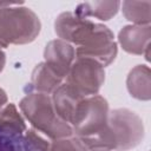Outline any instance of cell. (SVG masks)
Returning a JSON list of instances; mask_svg holds the SVG:
<instances>
[{
	"label": "cell",
	"instance_id": "obj_1",
	"mask_svg": "<svg viewBox=\"0 0 151 151\" xmlns=\"http://www.w3.org/2000/svg\"><path fill=\"white\" fill-rule=\"evenodd\" d=\"M59 39L76 45V57L88 58L109 66L117 57L118 47L112 31L91 19L80 18L74 12L60 13L54 21Z\"/></svg>",
	"mask_w": 151,
	"mask_h": 151
},
{
	"label": "cell",
	"instance_id": "obj_2",
	"mask_svg": "<svg viewBox=\"0 0 151 151\" xmlns=\"http://www.w3.org/2000/svg\"><path fill=\"white\" fill-rule=\"evenodd\" d=\"M142 118L129 109L110 110L105 127L94 137L81 139L88 151H127L144 139Z\"/></svg>",
	"mask_w": 151,
	"mask_h": 151
},
{
	"label": "cell",
	"instance_id": "obj_3",
	"mask_svg": "<svg viewBox=\"0 0 151 151\" xmlns=\"http://www.w3.org/2000/svg\"><path fill=\"white\" fill-rule=\"evenodd\" d=\"M24 117L32 127L52 140L73 136L72 127L55 112L51 94L29 92L19 103Z\"/></svg>",
	"mask_w": 151,
	"mask_h": 151
},
{
	"label": "cell",
	"instance_id": "obj_4",
	"mask_svg": "<svg viewBox=\"0 0 151 151\" xmlns=\"http://www.w3.org/2000/svg\"><path fill=\"white\" fill-rule=\"evenodd\" d=\"M22 5L0 8V47L29 44L39 35L41 22L38 15Z\"/></svg>",
	"mask_w": 151,
	"mask_h": 151
},
{
	"label": "cell",
	"instance_id": "obj_5",
	"mask_svg": "<svg viewBox=\"0 0 151 151\" xmlns=\"http://www.w3.org/2000/svg\"><path fill=\"white\" fill-rule=\"evenodd\" d=\"M109 112V103L103 96L96 94L83 98L70 124L73 136L79 139H87L97 136L105 127Z\"/></svg>",
	"mask_w": 151,
	"mask_h": 151
},
{
	"label": "cell",
	"instance_id": "obj_6",
	"mask_svg": "<svg viewBox=\"0 0 151 151\" xmlns=\"http://www.w3.org/2000/svg\"><path fill=\"white\" fill-rule=\"evenodd\" d=\"M65 79L80 97L96 96L105 81V70L92 59L76 57Z\"/></svg>",
	"mask_w": 151,
	"mask_h": 151
},
{
	"label": "cell",
	"instance_id": "obj_7",
	"mask_svg": "<svg viewBox=\"0 0 151 151\" xmlns=\"http://www.w3.org/2000/svg\"><path fill=\"white\" fill-rule=\"evenodd\" d=\"M74 59L76 48L67 41L58 38L48 41L45 46L44 63L63 79L66 78Z\"/></svg>",
	"mask_w": 151,
	"mask_h": 151
},
{
	"label": "cell",
	"instance_id": "obj_8",
	"mask_svg": "<svg viewBox=\"0 0 151 151\" xmlns=\"http://www.w3.org/2000/svg\"><path fill=\"white\" fill-rule=\"evenodd\" d=\"M150 25H127L118 33V42L125 52L136 55H144L146 60L150 59Z\"/></svg>",
	"mask_w": 151,
	"mask_h": 151
},
{
	"label": "cell",
	"instance_id": "obj_9",
	"mask_svg": "<svg viewBox=\"0 0 151 151\" xmlns=\"http://www.w3.org/2000/svg\"><path fill=\"white\" fill-rule=\"evenodd\" d=\"M52 103L54 106V110L57 114L65 120L66 123L71 124L73 116L76 113V110L83 99L67 83H63L52 94Z\"/></svg>",
	"mask_w": 151,
	"mask_h": 151
},
{
	"label": "cell",
	"instance_id": "obj_10",
	"mask_svg": "<svg viewBox=\"0 0 151 151\" xmlns=\"http://www.w3.org/2000/svg\"><path fill=\"white\" fill-rule=\"evenodd\" d=\"M126 87L131 97L147 101L151 98V72L147 65H137L127 74Z\"/></svg>",
	"mask_w": 151,
	"mask_h": 151
},
{
	"label": "cell",
	"instance_id": "obj_11",
	"mask_svg": "<svg viewBox=\"0 0 151 151\" xmlns=\"http://www.w3.org/2000/svg\"><path fill=\"white\" fill-rule=\"evenodd\" d=\"M64 79L52 71L44 61L35 65L31 74V90L33 92L52 94L61 84Z\"/></svg>",
	"mask_w": 151,
	"mask_h": 151
},
{
	"label": "cell",
	"instance_id": "obj_12",
	"mask_svg": "<svg viewBox=\"0 0 151 151\" xmlns=\"http://www.w3.org/2000/svg\"><path fill=\"white\" fill-rule=\"evenodd\" d=\"M120 8L119 1H90L79 4L73 11L80 18H97L99 20H110Z\"/></svg>",
	"mask_w": 151,
	"mask_h": 151
},
{
	"label": "cell",
	"instance_id": "obj_13",
	"mask_svg": "<svg viewBox=\"0 0 151 151\" xmlns=\"http://www.w3.org/2000/svg\"><path fill=\"white\" fill-rule=\"evenodd\" d=\"M26 130L25 119L19 113L17 106L12 103L6 104L0 111V132L12 137H20Z\"/></svg>",
	"mask_w": 151,
	"mask_h": 151
},
{
	"label": "cell",
	"instance_id": "obj_14",
	"mask_svg": "<svg viewBox=\"0 0 151 151\" xmlns=\"http://www.w3.org/2000/svg\"><path fill=\"white\" fill-rule=\"evenodd\" d=\"M122 12L126 20L132 25H150L151 21V1H123L120 2Z\"/></svg>",
	"mask_w": 151,
	"mask_h": 151
},
{
	"label": "cell",
	"instance_id": "obj_15",
	"mask_svg": "<svg viewBox=\"0 0 151 151\" xmlns=\"http://www.w3.org/2000/svg\"><path fill=\"white\" fill-rule=\"evenodd\" d=\"M0 151H38L22 136L12 137L0 132Z\"/></svg>",
	"mask_w": 151,
	"mask_h": 151
},
{
	"label": "cell",
	"instance_id": "obj_16",
	"mask_svg": "<svg viewBox=\"0 0 151 151\" xmlns=\"http://www.w3.org/2000/svg\"><path fill=\"white\" fill-rule=\"evenodd\" d=\"M50 151H88L86 145L76 136L51 142Z\"/></svg>",
	"mask_w": 151,
	"mask_h": 151
},
{
	"label": "cell",
	"instance_id": "obj_17",
	"mask_svg": "<svg viewBox=\"0 0 151 151\" xmlns=\"http://www.w3.org/2000/svg\"><path fill=\"white\" fill-rule=\"evenodd\" d=\"M6 104H7V94H6V92L0 87V111L5 107Z\"/></svg>",
	"mask_w": 151,
	"mask_h": 151
},
{
	"label": "cell",
	"instance_id": "obj_18",
	"mask_svg": "<svg viewBox=\"0 0 151 151\" xmlns=\"http://www.w3.org/2000/svg\"><path fill=\"white\" fill-rule=\"evenodd\" d=\"M5 64H6V54H5V52H4V51L1 50V47H0V73H1V71L4 70Z\"/></svg>",
	"mask_w": 151,
	"mask_h": 151
},
{
	"label": "cell",
	"instance_id": "obj_19",
	"mask_svg": "<svg viewBox=\"0 0 151 151\" xmlns=\"http://www.w3.org/2000/svg\"><path fill=\"white\" fill-rule=\"evenodd\" d=\"M21 2H9V1H0V8H5V7H11L14 5H19Z\"/></svg>",
	"mask_w": 151,
	"mask_h": 151
}]
</instances>
